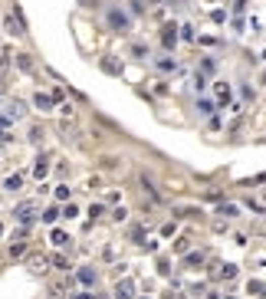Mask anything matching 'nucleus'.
Returning a JSON list of instances; mask_svg holds the SVG:
<instances>
[{"label":"nucleus","mask_w":266,"mask_h":299,"mask_svg":"<svg viewBox=\"0 0 266 299\" xmlns=\"http://www.w3.org/2000/svg\"><path fill=\"white\" fill-rule=\"evenodd\" d=\"M106 23H109V30H115V33H128L131 30V17L122 10V7H112V10L106 13Z\"/></svg>","instance_id":"1"},{"label":"nucleus","mask_w":266,"mask_h":299,"mask_svg":"<svg viewBox=\"0 0 266 299\" xmlns=\"http://www.w3.org/2000/svg\"><path fill=\"white\" fill-rule=\"evenodd\" d=\"M4 26L10 37H26V26H23V13H20V7H13L10 13L4 17Z\"/></svg>","instance_id":"2"},{"label":"nucleus","mask_w":266,"mask_h":299,"mask_svg":"<svg viewBox=\"0 0 266 299\" xmlns=\"http://www.w3.org/2000/svg\"><path fill=\"white\" fill-rule=\"evenodd\" d=\"M99 69H102L106 76H122L125 62H122V56H115V53H106V56L99 59Z\"/></svg>","instance_id":"3"},{"label":"nucleus","mask_w":266,"mask_h":299,"mask_svg":"<svg viewBox=\"0 0 266 299\" xmlns=\"http://www.w3.org/2000/svg\"><path fill=\"white\" fill-rule=\"evenodd\" d=\"M26 270H30L33 276L46 273V270H50V256H43V253H30V256H26Z\"/></svg>","instance_id":"4"},{"label":"nucleus","mask_w":266,"mask_h":299,"mask_svg":"<svg viewBox=\"0 0 266 299\" xmlns=\"http://www.w3.org/2000/svg\"><path fill=\"white\" fill-rule=\"evenodd\" d=\"M214 95H217V109H227L230 106V99H234V89L227 86V82H214Z\"/></svg>","instance_id":"5"},{"label":"nucleus","mask_w":266,"mask_h":299,"mask_svg":"<svg viewBox=\"0 0 266 299\" xmlns=\"http://www.w3.org/2000/svg\"><path fill=\"white\" fill-rule=\"evenodd\" d=\"M161 46H164L168 53L178 46V26H174V23H164V26H161Z\"/></svg>","instance_id":"6"},{"label":"nucleus","mask_w":266,"mask_h":299,"mask_svg":"<svg viewBox=\"0 0 266 299\" xmlns=\"http://www.w3.org/2000/svg\"><path fill=\"white\" fill-rule=\"evenodd\" d=\"M13 214H17V220H20V224H23V227H30L33 220H37V207H33V204H20V207H17V211H13Z\"/></svg>","instance_id":"7"},{"label":"nucleus","mask_w":266,"mask_h":299,"mask_svg":"<svg viewBox=\"0 0 266 299\" xmlns=\"http://www.w3.org/2000/svg\"><path fill=\"white\" fill-rule=\"evenodd\" d=\"M112 296H115V299H135V283H131V280H118Z\"/></svg>","instance_id":"8"},{"label":"nucleus","mask_w":266,"mask_h":299,"mask_svg":"<svg viewBox=\"0 0 266 299\" xmlns=\"http://www.w3.org/2000/svg\"><path fill=\"white\" fill-rule=\"evenodd\" d=\"M59 131H62V142H73V145H82V138H79V128H76V125L73 122H62L59 125Z\"/></svg>","instance_id":"9"},{"label":"nucleus","mask_w":266,"mask_h":299,"mask_svg":"<svg viewBox=\"0 0 266 299\" xmlns=\"http://www.w3.org/2000/svg\"><path fill=\"white\" fill-rule=\"evenodd\" d=\"M95 280H99V273H95L92 267H82L79 273H76V283H82V286H95Z\"/></svg>","instance_id":"10"},{"label":"nucleus","mask_w":266,"mask_h":299,"mask_svg":"<svg viewBox=\"0 0 266 299\" xmlns=\"http://www.w3.org/2000/svg\"><path fill=\"white\" fill-rule=\"evenodd\" d=\"M217 214H220L223 220H234V217H240V207L230 204V201H223V204H217Z\"/></svg>","instance_id":"11"},{"label":"nucleus","mask_w":266,"mask_h":299,"mask_svg":"<svg viewBox=\"0 0 266 299\" xmlns=\"http://www.w3.org/2000/svg\"><path fill=\"white\" fill-rule=\"evenodd\" d=\"M33 106H37L40 112H50L56 102H53V95H50V92H37V95H33Z\"/></svg>","instance_id":"12"},{"label":"nucleus","mask_w":266,"mask_h":299,"mask_svg":"<svg viewBox=\"0 0 266 299\" xmlns=\"http://www.w3.org/2000/svg\"><path fill=\"white\" fill-rule=\"evenodd\" d=\"M33 175H37L40 181L50 175V155H40V158H37V164H33Z\"/></svg>","instance_id":"13"},{"label":"nucleus","mask_w":266,"mask_h":299,"mask_svg":"<svg viewBox=\"0 0 266 299\" xmlns=\"http://www.w3.org/2000/svg\"><path fill=\"white\" fill-rule=\"evenodd\" d=\"M23 115H26V106H23V102H10V109H7V119H13V122H17V119H23Z\"/></svg>","instance_id":"14"},{"label":"nucleus","mask_w":266,"mask_h":299,"mask_svg":"<svg viewBox=\"0 0 266 299\" xmlns=\"http://www.w3.org/2000/svg\"><path fill=\"white\" fill-rule=\"evenodd\" d=\"M197 112H201V115H214V112H217V102L201 95V99H197Z\"/></svg>","instance_id":"15"},{"label":"nucleus","mask_w":266,"mask_h":299,"mask_svg":"<svg viewBox=\"0 0 266 299\" xmlns=\"http://www.w3.org/2000/svg\"><path fill=\"white\" fill-rule=\"evenodd\" d=\"M184 267H191V270L204 267V253H191V250H187V253H184Z\"/></svg>","instance_id":"16"},{"label":"nucleus","mask_w":266,"mask_h":299,"mask_svg":"<svg viewBox=\"0 0 266 299\" xmlns=\"http://www.w3.org/2000/svg\"><path fill=\"white\" fill-rule=\"evenodd\" d=\"M20 187H23V175H10V178H7L4 181V191H20Z\"/></svg>","instance_id":"17"},{"label":"nucleus","mask_w":266,"mask_h":299,"mask_svg":"<svg viewBox=\"0 0 266 299\" xmlns=\"http://www.w3.org/2000/svg\"><path fill=\"white\" fill-rule=\"evenodd\" d=\"M214 276H217V280H234V276H237V267H234V263H227V267L214 270Z\"/></svg>","instance_id":"18"},{"label":"nucleus","mask_w":266,"mask_h":299,"mask_svg":"<svg viewBox=\"0 0 266 299\" xmlns=\"http://www.w3.org/2000/svg\"><path fill=\"white\" fill-rule=\"evenodd\" d=\"M131 59H138V62H142V59H148V46H145V43H131Z\"/></svg>","instance_id":"19"},{"label":"nucleus","mask_w":266,"mask_h":299,"mask_svg":"<svg viewBox=\"0 0 266 299\" xmlns=\"http://www.w3.org/2000/svg\"><path fill=\"white\" fill-rule=\"evenodd\" d=\"M247 293H250V296H263V299H266V283L250 280V283H247Z\"/></svg>","instance_id":"20"},{"label":"nucleus","mask_w":266,"mask_h":299,"mask_svg":"<svg viewBox=\"0 0 266 299\" xmlns=\"http://www.w3.org/2000/svg\"><path fill=\"white\" fill-rule=\"evenodd\" d=\"M17 69H20V73H33V59L26 56V53H20V56H17Z\"/></svg>","instance_id":"21"},{"label":"nucleus","mask_w":266,"mask_h":299,"mask_svg":"<svg viewBox=\"0 0 266 299\" xmlns=\"http://www.w3.org/2000/svg\"><path fill=\"white\" fill-rule=\"evenodd\" d=\"M46 296H50V299H66V283H53Z\"/></svg>","instance_id":"22"},{"label":"nucleus","mask_w":266,"mask_h":299,"mask_svg":"<svg viewBox=\"0 0 266 299\" xmlns=\"http://www.w3.org/2000/svg\"><path fill=\"white\" fill-rule=\"evenodd\" d=\"M178 37H181V40H194V37H197V30H194V23H181Z\"/></svg>","instance_id":"23"},{"label":"nucleus","mask_w":266,"mask_h":299,"mask_svg":"<svg viewBox=\"0 0 266 299\" xmlns=\"http://www.w3.org/2000/svg\"><path fill=\"white\" fill-rule=\"evenodd\" d=\"M158 69H161V73H174V69H178V62H174L171 56H161V59H158Z\"/></svg>","instance_id":"24"},{"label":"nucleus","mask_w":266,"mask_h":299,"mask_svg":"<svg viewBox=\"0 0 266 299\" xmlns=\"http://www.w3.org/2000/svg\"><path fill=\"white\" fill-rule=\"evenodd\" d=\"M142 191H145V194H148V197H151V201H155V204H158V191H155V184H151V181L145 178V175H142Z\"/></svg>","instance_id":"25"},{"label":"nucleus","mask_w":266,"mask_h":299,"mask_svg":"<svg viewBox=\"0 0 266 299\" xmlns=\"http://www.w3.org/2000/svg\"><path fill=\"white\" fill-rule=\"evenodd\" d=\"M214 69H217V62H214V56H204V59H201V69H197V73H204V76H211V73H214Z\"/></svg>","instance_id":"26"},{"label":"nucleus","mask_w":266,"mask_h":299,"mask_svg":"<svg viewBox=\"0 0 266 299\" xmlns=\"http://www.w3.org/2000/svg\"><path fill=\"white\" fill-rule=\"evenodd\" d=\"M50 237H53L56 247H69V234H66V230H53Z\"/></svg>","instance_id":"27"},{"label":"nucleus","mask_w":266,"mask_h":299,"mask_svg":"<svg viewBox=\"0 0 266 299\" xmlns=\"http://www.w3.org/2000/svg\"><path fill=\"white\" fill-rule=\"evenodd\" d=\"M10 256H13V260H20V256H26V243H23V240H17V243H13V247H10Z\"/></svg>","instance_id":"28"},{"label":"nucleus","mask_w":266,"mask_h":299,"mask_svg":"<svg viewBox=\"0 0 266 299\" xmlns=\"http://www.w3.org/2000/svg\"><path fill=\"white\" fill-rule=\"evenodd\" d=\"M43 135H46V131H43V125H33V128H30V142H33V145H40V142H43Z\"/></svg>","instance_id":"29"},{"label":"nucleus","mask_w":266,"mask_h":299,"mask_svg":"<svg viewBox=\"0 0 266 299\" xmlns=\"http://www.w3.org/2000/svg\"><path fill=\"white\" fill-rule=\"evenodd\" d=\"M86 211H89V217H92V220H99L102 214H106V204H89Z\"/></svg>","instance_id":"30"},{"label":"nucleus","mask_w":266,"mask_h":299,"mask_svg":"<svg viewBox=\"0 0 266 299\" xmlns=\"http://www.w3.org/2000/svg\"><path fill=\"white\" fill-rule=\"evenodd\" d=\"M53 267H56V270H69V256H66V253H56V256H53Z\"/></svg>","instance_id":"31"},{"label":"nucleus","mask_w":266,"mask_h":299,"mask_svg":"<svg viewBox=\"0 0 266 299\" xmlns=\"http://www.w3.org/2000/svg\"><path fill=\"white\" fill-rule=\"evenodd\" d=\"M194 89H197V92H204V89H207V76L204 73H194Z\"/></svg>","instance_id":"32"},{"label":"nucleus","mask_w":266,"mask_h":299,"mask_svg":"<svg viewBox=\"0 0 266 299\" xmlns=\"http://www.w3.org/2000/svg\"><path fill=\"white\" fill-rule=\"evenodd\" d=\"M112 220H115V224H122V220H128V211H125V207H115V211H112Z\"/></svg>","instance_id":"33"},{"label":"nucleus","mask_w":266,"mask_h":299,"mask_svg":"<svg viewBox=\"0 0 266 299\" xmlns=\"http://www.w3.org/2000/svg\"><path fill=\"white\" fill-rule=\"evenodd\" d=\"M56 217H59V207H50V211H43V224H53Z\"/></svg>","instance_id":"34"},{"label":"nucleus","mask_w":266,"mask_h":299,"mask_svg":"<svg viewBox=\"0 0 266 299\" xmlns=\"http://www.w3.org/2000/svg\"><path fill=\"white\" fill-rule=\"evenodd\" d=\"M263 181H266V171H263V175H256V178H247V181H240V184H243V187H253V184H263Z\"/></svg>","instance_id":"35"},{"label":"nucleus","mask_w":266,"mask_h":299,"mask_svg":"<svg viewBox=\"0 0 266 299\" xmlns=\"http://www.w3.org/2000/svg\"><path fill=\"white\" fill-rule=\"evenodd\" d=\"M59 214H62V217H76V214H79V207H76V204H73V201H69V204H66V207H62V211H59Z\"/></svg>","instance_id":"36"},{"label":"nucleus","mask_w":266,"mask_h":299,"mask_svg":"<svg viewBox=\"0 0 266 299\" xmlns=\"http://www.w3.org/2000/svg\"><path fill=\"white\" fill-rule=\"evenodd\" d=\"M174 250H178V253H187V250H191V240H187V237H181L178 243H174Z\"/></svg>","instance_id":"37"},{"label":"nucleus","mask_w":266,"mask_h":299,"mask_svg":"<svg viewBox=\"0 0 266 299\" xmlns=\"http://www.w3.org/2000/svg\"><path fill=\"white\" fill-rule=\"evenodd\" d=\"M247 207H250V211H253V214H266V207L260 204V201H253V197L247 201Z\"/></svg>","instance_id":"38"},{"label":"nucleus","mask_w":266,"mask_h":299,"mask_svg":"<svg viewBox=\"0 0 266 299\" xmlns=\"http://www.w3.org/2000/svg\"><path fill=\"white\" fill-rule=\"evenodd\" d=\"M211 20H214V23H227V10H214Z\"/></svg>","instance_id":"39"},{"label":"nucleus","mask_w":266,"mask_h":299,"mask_svg":"<svg viewBox=\"0 0 266 299\" xmlns=\"http://www.w3.org/2000/svg\"><path fill=\"white\" fill-rule=\"evenodd\" d=\"M102 168H118V158L115 155H106V158H102Z\"/></svg>","instance_id":"40"},{"label":"nucleus","mask_w":266,"mask_h":299,"mask_svg":"<svg viewBox=\"0 0 266 299\" xmlns=\"http://www.w3.org/2000/svg\"><path fill=\"white\" fill-rule=\"evenodd\" d=\"M56 201H69V187H66V184L56 187Z\"/></svg>","instance_id":"41"},{"label":"nucleus","mask_w":266,"mask_h":299,"mask_svg":"<svg viewBox=\"0 0 266 299\" xmlns=\"http://www.w3.org/2000/svg\"><path fill=\"white\" fill-rule=\"evenodd\" d=\"M7 69H10V56L4 53V56H0V79H4V73H7Z\"/></svg>","instance_id":"42"},{"label":"nucleus","mask_w":266,"mask_h":299,"mask_svg":"<svg viewBox=\"0 0 266 299\" xmlns=\"http://www.w3.org/2000/svg\"><path fill=\"white\" fill-rule=\"evenodd\" d=\"M131 240L142 243V240H145V227H131Z\"/></svg>","instance_id":"43"},{"label":"nucleus","mask_w":266,"mask_h":299,"mask_svg":"<svg viewBox=\"0 0 266 299\" xmlns=\"http://www.w3.org/2000/svg\"><path fill=\"white\" fill-rule=\"evenodd\" d=\"M59 106H62V115H66V119H73V115H76V109L69 106V102H59Z\"/></svg>","instance_id":"44"},{"label":"nucleus","mask_w":266,"mask_h":299,"mask_svg":"<svg viewBox=\"0 0 266 299\" xmlns=\"http://www.w3.org/2000/svg\"><path fill=\"white\" fill-rule=\"evenodd\" d=\"M50 95H53V102H66V92H62V89H53Z\"/></svg>","instance_id":"45"},{"label":"nucleus","mask_w":266,"mask_h":299,"mask_svg":"<svg viewBox=\"0 0 266 299\" xmlns=\"http://www.w3.org/2000/svg\"><path fill=\"white\" fill-rule=\"evenodd\" d=\"M207 128H211V131H220V119H217V115H211V122H207Z\"/></svg>","instance_id":"46"},{"label":"nucleus","mask_w":266,"mask_h":299,"mask_svg":"<svg viewBox=\"0 0 266 299\" xmlns=\"http://www.w3.org/2000/svg\"><path fill=\"white\" fill-rule=\"evenodd\" d=\"M214 234H227V220H217V224H214Z\"/></svg>","instance_id":"47"},{"label":"nucleus","mask_w":266,"mask_h":299,"mask_svg":"<svg viewBox=\"0 0 266 299\" xmlns=\"http://www.w3.org/2000/svg\"><path fill=\"white\" fill-rule=\"evenodd\" d=\"M234 10L240 13V10H247V0H234Z\"/></svg>","instance_id":"48"},{"label":"nucleus","mask_w":266,"mask_h":299,"mask_svg":"<svg viewBox=\"0 0 266 299\" xmlns=\"http://www.w3.org/2000/svg\"><path fill=\"white\" fill-rule=\"evenodd\" d=\"M73 299H95V296H92V293H76Z\"/></svg>","instance_id":"49"},{"label":"nucleus","mask_w":266,"mask_h":299,"mask_svg":"<svg viewBox=\"0 0 266 299\" xmlns=\"http://www.w3.org/2000/svg\"><path fill=\"white\" fill-rule=\"evenodd\" d=\"M4 92H7V82H4V79H0V95H4Z\"/></svg>","instance_id":"50"},{"label":"nucleus","mask_w":266,"mask_h":299,"mask_svg":"<svg viewBox=\"0 0 266 299\" xmlns=\"http://www.w3.org/2000/svg\"><path fill=\"white\" fill-rule=\"evenodd\" d=\"M223 299H237V296H223Z\"/></svg>","instance_id":"51"},{"label":"nucleus","mask_w":266,"mask_h":299,"mask_svg":"<svg viewBox=\"0 0 266 299\" xmlns=\"http://www.w3.org/2000/svg\"><path fill=\"white\" fill-rule=\"evenodd\" d=\"M95 299H109V296H95Z\"/></svg>","instance_id":"52"},{"label":"nucleus","mask_w":266,"mask_h":299,"mask_svg":"<svg viewBox=\"0 0 266 299\" xmlns=\"http://www.w3.org/2000/svg\"><path fill=\"white\" fill-rule=\"evenodd\" d=\"M0 234H4V227H0Z\"/></svg>","instance_id":"53"}]
</instances>
